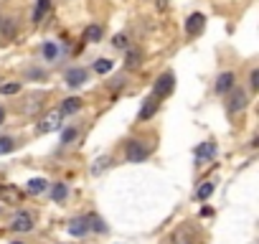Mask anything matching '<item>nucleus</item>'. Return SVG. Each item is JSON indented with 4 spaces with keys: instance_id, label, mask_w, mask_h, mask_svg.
I'll list each match as a JSON object with an SVG mask.
<instances>
[{
    "instance_id": "20e7f679",
    "label": "nucleus",
    "mask_w": 259,
    "mask_h": 244,
    "mask_svg": "<svg viewBox=\"0 0 259 244\" xmlns=\"http://www.w3.org/2000/svg\"><path fill=\"white\" fill-rule=\"evenodd\" d=\"M203 28H206L203 13H191V15L186 18V33H188L191 38H196L198 33H203Z\"/></svg>"
},
{
    "instance_id": "9d476101",
    "label": "nucleus",
    "mask_w": 259,
    "mask_h": 244,
    "mask_svg": "<svg viewBox=\"0 0 259 244\" xmlns=\"http://www.w3.org/2000/svg\"><path fill=\"white\" fill-rule=\"evenodd\" d=\"M234 86H236L234 72H224V74H219V79H216V94H229Z\"/></svg>"
},
{
    "instance_id": "72a5a7b5",
    "label": "nucleus",
    "mask_w": 259,
    "mask_h": 244,
    "mask_svg": "<svg viewBox=\"0 0 259 244\" xmlns=\"http://www.w3.org/2000/svg\"><path fill=\"white\" fill-rule=\"evenodd\" d=\"M0 26H3V15H0Z\"/></svg>"
},
{
    "instance_id": "393cba45",
    "label": "nucleus",
    "mask_w": 259,
    "mask_h": 244,
    "mask_svg": "<svg viewBox=\"0 0 259 244\" xmlns=\"http://www.w3.org/2000/svg\"><path fill=\"white\" fill-rule=\"evenodd\" d=\"M76 138H79V130L76 127H66V130L61 132V145H71Z\"/></svg>"
},
{
    "instance_id": "a878e982",
    "label": "nucleus",
    "mask_w": 259,
    "mask_h": 244,
    "mask_svg": "<svg viewBox=\"0 0 259 244\" xmlns=\"http://www.w3.org/2000/svg\"><path fill=\"white\" fill-rule=\"evenodd\" d=\"M125 66H127V69H135V66H140V51H135V49H127Z\"/></svg>"
},
{
    "instance_id": "39448f33",
    "label": "nucleus",
    "mask_w": 259,
    "mask_h": 244,
    "mask_svg": "<svg viewBox=\"0 0 259 244\" xmlns=\"http://www.w3.org/2000/svg\"><path fill=\"white\" fill-rule=\"evenodd\" d=\"M216 153H219V145H216L213 140H206V143H201L196 150H193V155H196V163H198V165H203L206 161H211Z\"/></svg>"
},
{
    "instance_id": "ddd939ff",
    "label": "nucleus",
    "mask_w": 259,
    "mask_h": 244,
    "mask_svg": "<svg viewBox=\"0 0 259 244\" xmlns=\"http://www.w3.org/2000/svg\"><path fill=\"white\" fill-rule=\"evenodd\" d=\"M49 10H51V0H38V3H36V8H33V15H31V20H33V23H41V20L49 15Z\"/></svg>"
},
{
    "instance_id": "c85d7f7f",
    "label": "nucleus",
    "mask_w": 259,
    "mask_h": 244,
    "mask_svg": "<svg viewBox=\"0 0 259 244\" xmlns=\"http://www.w3.org/2000/svg\"><path fill=\"white\" fill-rule=\"evenodd\" d=\"M249 89L252 92L259 89V69H252V74H249Z\"/></svg>"
},
{
    "instance_id": "412c9836",
    "label": "nucleus",
    "mask_w": 259,
    "mask_h": 244,
    "mask_svg": "<svg viewBox=\"0 0 259 244\" xmlns=\"http://www.w3.org/2000/svg\"><path fill=\"white\" fill-rule=\"evenodd\" d=\"M86 232H89V229H86V221L84 219H74L71 221V227H69V234L71 237H84Z\"/></svg>"
},
{
    "instance_id": "dca6fc26",
    "label": "nucleus",
    "mask_w": 259,
    "mask_h": 244,
    "mask_svg": "<svg viewBox=\"0 0 259 244\" xmlns=\"http://www.w3.org/2000/svg\"><path fill=\"white\" fill-rule=\"evenodd\" d=\"M193 229L191 227H181L176 234H173V244H193Z\"/></svg>"
},
{
    "instance_id": "7ed1b4c3",
    "label": "nucleus",
    "mask_w": 259,
    "mask_h": 244,
    "mask_svg": "<svg viewBox=\"0 0 259 244\" xmlns=\"http://www.w3.org/2000/svg\"><path fill=\"white\" fill-rule=\"evenodd\" d=\"M247 107V92L244 89H234L229 92V102H226V112L229 115H236V112H242V109Z\"/></svg>"
},
{
    "instance_id": "2f4dec72",
    "label": "nucleus",
    "mask_w": 259,
    "mask_h": 244,
    "mask_svg": "<svg viewBox=\"0 0 259 244\" xmlns=\"http://www.w3.org/2000/svg\"><path fill=\"white\" fill-rule=\"evenodd\" d=\"M3 120H5V109L0 107V125H3Z\"/></svg>"
},
{
    "instance_id": "7c9ffc66",
    "label": "nucleus",
    "mask_w": 259,
    "mask_h": 244,
    "mask_svg": "<svg viewBox=\"0 0 259 244\" xmlns=\"http://www.w3.org/2000/svg\"><path fill=\"white\" fill-rule=\"evenodd\" d=\"M155 5H158V10H168L170 0H155Z\"/></svg>"
},
{
    "instance_id": "f257e3e1",
    "label": "nucleus",
    "mask_w": 259,
    "mask_h": 244,
    "mask_svg": "<svg viewBox=\"0 0 259 244\" xmlns=\"http://www.w3.org/2000/svg\"><path fill=\"white\" fill-rule=\"evenodd\" d=\"M147 155H150V148L142 140H130L125 145V158H127V163H142V161H147Z\"/></svg>"
},
{
    "instance_id": "f03ea898",
    "label": "nucleus",
    "mask_w": 259,
    "mask_h": 244,
    "mask_svg": "<svg viewBox=\"0 0 259 244\" xmlns=\"http://www.w3.org/2000/svg\"><path fill=\"white\" fill-rule=\"evenodd\" d=\"M173 89H176V77H173V72H163V74L155 79V84H153V97H155V99H163V97H168Z\"/></svg>"
},
{
    "instance_id": "423d86ee",
    "label": "nucleus",
    "mask_w": 259,
    "mask_h": 244,
    "mask_svg": "<svg viewBox=\"0 0 259 244\" xmlns=\"http://www.w3.org/2000/svg\"><path fill=\"white\" fill-rule=\"evenodd\" d=\"M0 201L3 204H20L23 201V191L15 188L13 183H0Z\"/></svg>"
},
{
    "instance_id": "0eeeda50",
    "label": "nucleus",
    "mask_w": 259,
    "mask_h": 244,
    "mask_svg": "<svg viewBox=\"0 0 259 244\" xmlns=\"http://www.w3.org/2000/svg\"><path fill=\"white\" fill-rule=\"evenodd\" d=\"M10 229H13V232H20V234L31 232V229H33V216H31L28 211H18V214L13 216V221H10Z\"/></svg>"
},
{
    "instance_id": "c756f323",
    "label": "nucleus",
    "mask_w": 259,
    "mask_h": 244,
    "mask_svg": "<svg viewBox=\"0 0 259 244\" xmlns=\"http://www.w3.org/2000/svg\"><path fill=\"white\" fill-rule=\"evenodd\" d=\"M28 79H46V74L41 69H28Z\"/></svg>"
},
{
    "instance_id": "473e14b6",
    "label": "nucleus",
    "mask_w": 259,
    "mask_h": 244,
    "mask_svg": "<svg viewBox=\"0 0 259 244\" xmlns=\"http://www.w3.org/2000/svg\"><path fill=\"white\" fill-rule=\"evenodd\" d=\"M13 244H26V242H13Z\"/></svg>"
},
{
    "instance_id": "1a4fd4ad",
    "label": "nucleus",
    "mask_w": 259,
    "mask_h": 244,
    "mask_svg": "<svg viewBox=\"0 0 259 244\" xmlns=\"http://www.w3.org/2000/svg\"><path fill=\"white\" fill-rule=\"evenodd\" d=\"M61 112L59 109H54V112H49L46 117L41 120V125H38V132H54V130H61Z\"/></svg>"
},
{
    "instance_id": "9b49d317",
    "label": "nucleus",
    "mask_w": 259,
    "mask_h": 244,
    "mask_svg": "<svg viewBox=\"0 0 259 244\" xmlns=\"http://www.w3.org/2000/svg\"><path fill=\"white\" fill-rule=\"evenodd\" d=\"M158 107H160V99H155V97H147V99H145V104H142V109L137 112V120H140V122L153 120V117H155V112H158Z\"/></svg>"
},
{
    "instance_id": "f8f14e48",
    "label": "nucleus",
    "mask_w": 259,
    "mask_h": 244,
    "mask_svg": "<svg viewBox=\"0 0 259 244\" xmlns=\"http://www.w3.org/2000/svg\"><path fill=\"white\" fill-rule=\"evenodd\" d=\"M102 26H97V23H92V26H86L84 28V33H81V41L84 43H99L102 41Z\"/></svg>"
},
{
    "instance_id": "4468645a",
    "label": "nucleus",
    "mask_w": 259,
    "mask_h": 244,
    "mask_svg": "<svg viewBox=\"0 0 259 244\" xmlns=\"http://www.w3.org/2000/svg\"><path fill=\"white\" fill-rule=\"evenodd\" d=\"M79 109H81V99H79V97H66V99L61 102V109H59V112H61V115H76Z\"/></svg>"
},
{
    "instance_id": "a211bd4d",
    "label": "nucleus",
    "mask_w": 259,
    "mask_h": 244,
    "mask_svg": "<svg viewBox=\"0 0 259 244\" xmlns=\"http://www.w3.org/2000/svg\"><path fill=\"white\" fill-rule=\"evenodd\" d=\"M46 188H49V181L41 178V175H38V178H31V181H28V193H33V196L43 193Z\"/></svg>"
},
{
    "instance_id": "b1692460",
    "label": "nucleus",
    "mask_w": 259,
    "mask_h": 244,
    "mask_svg": "<svg viewBox=\"0 0 259 244\" xmlns=\"http://www.w3.org/2000/svg\"><path fill=\"white\" fill-rule=\"evenodd\" d=\"M20 92V81H5L0 84V94L3 97H10V94H18Z\"/></svg>"
},
{
    "instance_id": "f3484780",
    "label": "nucleus",
    "mask_w": 259,
    "mask_h": 244,
    "mask_svg": "<svg viewBox=\"0 0 259 244\" xmlns=\"http://www.w3.org/2000/svg\"><path fill=\"white\" fill-rule=\"evenodd\" d=\"M84 221H86V229H92V232H99V234H104V232H107V224H104V221H102L97 214H89V216H86Z\"/></svg>"
},
{
    "instance_id": "cd10ccee",
    "label": "nucleus",
    "mask_w": 259,
    "mask_h": 244,
    "mask_svg": "<svg viewBox=\"0 0 259 244\" xmlns=\"http://www.w3.org/2000/svg\"><path fill=\"white\" fill-rule=\"evenodd\" d=\"M112 46H115L117 51H127V49H130V41H127L125 33H117V36L112 38Z\"/></svg>"
},
{
    "instance_id": "aec40b11",
    "label": "nucleus",
    "mask_w": 259,
    "mask_h": 244,
    "mask_svg": "<svg viewBox=\"0 0 259 244\" xmlns=\"http://www.w3.org/2000/svg\"><path fill=\"white\" fill-rule=\"evenodd\" d=\"M15 138H10V135H0V155H8V153H13L15 150Z\"/></svg>"
},
{
    "instance_id": "6ab92c4d",
    "label": "nucleus",
    "mask_w": 259,
    "mask_h": 244,
    "mask_svg": "<svg viewBox=\"0 0 259 244\" xmlns=\"http://www.w3.org/2000/svg\"><path fill=\"white\" fill-rule=\"evenodd\" d=\"M213 188H216L213 181H203V183L196 188V193H193V196H196V201H206V198L213 193Z\"/></svg>"
},
{
    "instance_id": "6e6552de",
    "label": "nucleus",
    "mask_w": 259,
    "mask_h": 244,
    "mask_svg": "<svg viewBox=\"0 0 259 244\" xmlns=\"http://www.w3.org/2000/svg\"><path fill=\"white\" fill-rule=\"evenodd\" d=\"M64 81H66V86H71V89H76V86L86 84V72L81 69V66H71V69L64 74Z\"/></svg>"
},
{
    "instance_id": "2eb2a0df",
    "label": "nucleus",
    "mask_w": 259,
    "mask_h": 244,
    "mask_svg": "<svg viewBox=\"0 0 259 244\" xmlns=\"http://www.w3.org/2000/svg\"><path fill=\"white\" fill-rule=\"evenodd\" d=\"M41 54H43V59H46V61H56L59 54H61V49H59L56 41H46V43L41 46Z\"/></svg>"
},
{
    "instance_id": "5701e85b",
    "label": "nucleus",
    "mask_w": 259,
    "mask_h": 244,
    "mask_svg": "<svg viewBox=\"0 0 259 244\" xmlns=\"http://www.w3.org/2000/svg\"><path fill=\"white\" fill-rule=\"evenodd\" d=\"M66 196H69L66 183H54V188H51V198H54V201H64Z\"/></svg>"
},
{
    "instance_id": "bb28decb",
    "label": "nucleus",
    "mask_w": 259,
    "mask_h": 244,
    "mask_svg": "<svg viewBox=\"0 0 259 244\" xmlns=\"http://www.w3.org/2000/svg\"><path fill=\"white\" fill-rule=\"evenodd\" d=\"M0 31H3L5 38H10L15 33V18H3V26H0Z\"/></svg>"
},
{
    "instance_id": "4be33fe9",
    "label": "nucleus",
    "mask_w": 259,
    "mask_h": 244,
    "mask_svg": "<svg viewBox=\"0 0 259 244\" xmlns=\"http://www.w3.org/2000/svg\"><path fill=\"white\" fill-rule=\"evenodd\" d=\"M115 69V61H110V59H97L94 61V72L97 74H110Z\"/></svg>"
}]
</instances>
